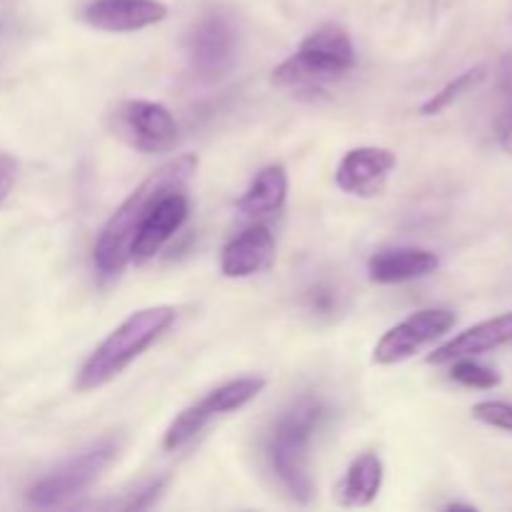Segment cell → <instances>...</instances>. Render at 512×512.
<instances>
[{
  "label": "cell",
  "instance_id": "obj_1",
  "mask_svg": "<svg viewBox=\"0 0 512 512\" xmlns=\"http://www.w3.org/2000/svg\"><path fill=\"white\" fill-rule=\"evenodd\" d=\"M198 170V155L183 153L178 158L168 160L158 170L148 175L128 198L123 200L118 210L108 218V223L100 230L93 248V265L98 270V278L113 280L130 265L133 253V240L138 235L140 223L150 213L155 203L170 190H185L190 178Z\"/></svg>",
  "mask_w": 512,
  "mask_h": 512
},
{
  "label": "cell",
  "instance_id": "obj_2",
  "mask_svg": "<svg viewBox=\"0 0 512 512\" xmlns=\"http://www.w3.org/2000/svg\"><path fill=\"white\" fill-rule=\"evenodd\" d=\"M328 408L323 400L303 395L295 400L270 428L265 438V458L278 478L280 488L298 503L313 498V475H310V445L313 435L325 423Z\"/></svg>",
  "mask_w": 512,
  "mask_h": 512
},
{
  "label": "cell",
  "instance_id": "obj_3",
  "mask_svg": "<svg viewBox=\"0 0 512 512\" xmlns=\"http://www.w3.org/2000/svg\"><path fill=\"white\" fill-rule=\"evenodd\" d=\"M175 318L178 313L173 305H153V308H143L125 318L85 360L78 380H75V390L90 393V390L103 388L110 380L118 378L175 323Z\"/></svg>",
  "mask_w": 512,
  "mask_h": 512
},
{
  "label": "cell",
  "instance_id": "obj_4",
  "mask_svg": "<svg viewBox=\"0 0 512 512\" xmlns=\"http://www.w3.org/2000/svg\"><path fill=\"white\" fill-rule=\"evenodd\" d=\"M355 68V45L348 30L328 23L308 35L288 60L273 70V85L300 93H320Z\"/></svg>",
  "mask_w": 512,
  "mask_h": 512
},
{
  "label": "cell",
  "instance_id": "obj_5",
  "mask_svg": "<svg viewBox=\"0 0 512 512\" xmlns=\"http://www.w3.org/2000/svg\"><path fill=\"white\" fill-rule=\"evenodd\" d=\"M120 445L123 443L118 438H105L95 443L93 448L75 455V458L65 460L60 468H55L53 473H48L38 483L30 485L28 505H33V508H58V505H65L68 500L78 498L118 458Z\"/></svg>",
  "mask_w": 512,
  "mask_h": 512
},
{
  "label": "cell",
  "instance_id": "obj_6",
  "mask_svg": "<svg viewBox=\"0 0 512 512\" xmlns=\"http://www.w3.org/2000/svg\"><path fill=\"white\" fill-rule=\"evenodd\" d=\"M110 130L118 140L138 153H168L178 145L180 128L163 103L123 100L110 113Z\"/></svg>",
  "mask_w": 512,
  "mask_h": 512
},
{
  "label": "cell",
  "instance_id": "obj_7",
  "mask_svg": "<svg viewBox=\"0 0 512 512\" xmlns=\"http://www.w3.org/2000/svg\"><path fill=\"white\" fill-rule=\"evenodd\" d=\"M263 388L265 378H238L220 385V388L210 390L208 395H203L198 403L188 405V408L168 425V430H165L163 435V448L170 450V453L185 448L195 435L203 433V428L210 420L245 408L250 400H255L263 393Z\"/></svg>",
  "mask_w": 512,
  "mask_h": 512
},
{
  "label": "cell",
  "instance_id": "obj_8",
  "mask_svg": "<svg viewBox=\"0 0 512 512\" xmlns=\"http://www.w3.org/2000/svg\"><path fill=\"white\" fill-rule=\"evenodd\" d=\"M185 55L193 75L203 83L225 78L238 55V33L233 23L220 13H208L188 30Z\"/></svg>",
  "mask_w": 512,
  "mask_h": 512
},
{
  "label": "cell",
  "instance_id": "obj_9",
  "mask_svg": "<svg viewBox=\"0 0 512 512\" xmlns=\"http://www.w3.org/2000/svg\"><path fill=\"white\" fill-rule=\"evenodd\" d=\"M458 318L453 310L445 308H425L405 318L395 328H390L383 338L378 340L373 350V360L378 365H398L410 360L415 353L428 348L438 338L455 328Z\"/></svg>",
  "mask_w": 512,
  "mask_h": 512
},
{
  "label": "cell",
  "instance_id": "obj_10",
  "mask_svg": "<svg viewBox=\"0 0 512 512\" xmlns=\"http://www.w3.org/2000/svg\"><path fill=\"white\" fill-rule=\"evenodd\" d=\"M395 168H398V158L393 150L363 145L343 155L335 170V185L355 198H375L383 193Z\"/></svg>",
  "mask_w": 512,
  "mask_h": 512
},
{
  "label": "cell",
  "instance_id": "obj_11",
  "mask_svg": "<svg viewBox=\"0 0 512 512\" xmlns=\"http://www.w3.org/2000/svg\"><path fill=\"white\" fill-rule=\"evenodd\" d=\"M190 215L188 195L183 190H170L165 193L158 203L150 208L145 220L140 223L138 235L133 240V253H130V263L143 265L153 260L160 250L165 248L170 238L178 233L185 225Z\"/></svg>",
  "mask_w": 512,
  "mask_h": 512
},
{
  "label": "cell",
  "instance_id": "obj_12",
  "mask_svg": "<svg viewBox=\"0 0 512 512\" xmlns=\"http://www.w3.org/2000/svg\"><path fill=\"white\" fill-rule=\"evenodd\" d=\"M168 18L160 0H93L85 5L83 20L103 33H138Z\"/></svg>",
  "mask_w": 512,
  "mask_h": 512
},
{
  "label": "cell",
  "instance_id": "obj_13",
  "mask_svg": "<svg viewBox=\"0 0 512 512\" xmlns=\"http://www.w3.org/2000/svg\"><path fill=\"white\" fill-rule=\"evenodd\" d=\"M275 238L265 225L255 223L240 235H235L220 255V273L225 278H253L273 265Z\"/></svg>",
  "mask_w": 512,
  "mask_h": 512
},
{
  "label": "cell",
  "instance_id": "obj_14",
  "mask_svg": "<svg viewBox=\"0 0 512 512\" xmlns=\"http://www.w3.org/2000/svg\"><path fill=\"white\" fill-rule=\"evenodd\" d=\"M508 343H512V310L463 330L448 343L435 348L425 360H428V365H448L458 358H478V355L503 348Z\"/></svg>",
  "mask_w": 512,
  "mask_h": 512
},
{
  "label": "cell",
  "instance_id": "obj_15",
  "mask_svg": "<svg viewBox=\"0 0 512 512\" xmlns=\"http://www.w3.org/2000/svg\"><path fill=\"white\" fill-rule=\"evenodd\" d=\"M440 258L425 248H383L368 260V278L378 285L408 283L428 278L438 270Z\"/></svg>",
  "mask_w": 512,
  "mask_h": 512
},
{
  "label": "cell",
  "instance_id": "obj_16",
  "mask_svg": "<svg viewBox=\"0 0 512 512\" xmlns=\"http://www.w3.org/2000/svg\"><path fill=\"white\" fill-rule=\"evenodd\" d=\"M285 200H288V173L283 165H265L248 190L240 195L238 213L253 220L268 218L285 208Z\"/></svg>",
  "mask_w": 512,
  "mask_h": 512
},
{
  "label": "cell",
  "instance_id": "obj_17",
  "mask_svg": "<svg viewBox=\"0 0 512 512\" xmlns=\"http://www.w3.org/2000/svg\"><path fill=\"white\" fill-rule=\"evenodd\" d=\"M383 460L375 453H363L350 463L348 473L340 480L338 498L345 508H365L375 503L380 488H383Z\"/></svg>",
  "mask_w": 512,
  "mask_h": 512
},
{
  "label": "cell",
  "instance_id": "obj_18",
  "mask_svg": "<svg viewBox=\"0 0 512 512\" xmlns=\"http://www.w3.org/2000/svg\"><path fill=\"white\" fill-rule=\"evenodd\" d=\"M485 75H488V68H485V65H475V68H468L465 73H460L458 78L450 80L448 85H443V88H440L438 93L433 95V98L425 100L423 108H420V113H423V115H440L443 110H448L450 105L455 103V100H460L463 95H468L470 90L478 88V85L485 80Z\"/></svg>",
  "mask_w": 512,
  "mask_h": 512
},
{
  "label": "cell",
  "instance_id": "obj_19",
  "mask_svg": "<svg viewBox=\"0 0 512 512\" xmlns=\"http://www.w3.org/2000/svg\"><path fill=\"white\" fill-rule=\"evenodd\" d=\"M450 380L465 385V388L475 390H490L495 385H500V375L493 368H485L475 358H458L453 360V368H450Z\"/></svg>",
  "mask_w": 512,
  "mask_h": 512
},
{
  "label": "cell",
  "instance_id": "obj_20",
  "mask_svg": "<svg viewBox=\"0 0 512 512\" xmlns=\"http://www.w3.org/2000/svg\"><path fill=\"white\" fill-rule=\"evenodd\" d=\"M470 415L478 423L512 433V403H505V400H485V403L473 405Z\"/></svg>",
  "mask_w": 512,
  "mask_h": 512
},
{
  "label": "cell",
  "instance_id": "obj_21",
  "mask_svg": "<svg viewBox=\"0 0 512 512\" xmlns=\"http://www.w3.org/2000/svg\"><path fill=\"white\" fill-rule=\"evenodd\" d=\"M305 305L310 313L315 315H333L338 310V293L328 285H315L308 295H305Z\"/></svg>",
  "mask_w": 512,
  "mask_h": 512
},
{
  "label": "cell",
  "instance_id": "obj_22",
  "mask_svg": "<svg viewBox=\"0 0 512 512\" xmlns=\"http://www.w3.org/2000/svg\"><path fill=\"white\" fill-rule=\"evenodd\" d=\"M495 88H498L500 98L505 105L512 103V48L505 50L503 58L498 60V70H495Z\"/></svg>",
  "mask_w": 512,
  "mask_h": 512
},
{
  "label": "cell",
  "instance_id": "obj_23",
  "mask_svg": "<svg viewBox=\"0 0 512 512\" xmlns=\"http://www.w3.org/2000/svg\"><path fill=\"white\" fill-rule=\"evenodd\" d=\"M15 180H18V160L8 153H0V205L10 195Z\"/></svg>",
  "mask_w": 512,
  "mask_h": 512
},
{
  "label": "cell",
  "instance_id": "obj_24",
  "mask_svg": "<svg viewBox=\"0 0 512 512\" xmlns=\"http://www.w3.org/2000/svg\"><path fill=\"white\" fill-rule=\"evenodd\" d=\"M163 488H165V480H163V478L150 480V483L145 485V488L140 490V493L135 495V498L130 500V503H125L123 508H125V510H143V508H150V503H153V500L158 498L160 490H163Z\"/></svg>",
  "mask_w": 512,
  "mask_h": 512
},
{
  "label": "cell",
  "instance_id": "obj_25",
  "mask_svg": "<svg viewBox=\"0 0 512 512\" xmlns=\"http://www.w3.org/2000/svg\"><path fill=\"white\" fill-rule=\"evenodd\" d=\"M445 510H475L473 505H465V503H450L445 505Z\"/></svg>",
  "mask_w": 512,
  "mask_h": 512
}]
</instances>
